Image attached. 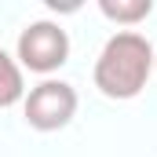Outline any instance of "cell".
Here are the masks:
<instances>
[{"mask_svg": "<svg viewBox=\"0 0 157 157\" xmlns=\"http://www.w3.org/2000/svg\"><path fill=\"white\" fill-rule=\"evenodd\" d=\"M26 99V80H22V66L0 48V106H15Z\"/></svg>", "mask_w": 157, "mask_h": 157, "instance_id": "obj_4", "label": "cell"}, {"mask_svg": "<svg viewBox=\"0 0 157 157\" xmlns=\"http://www.w3.org/2000/svg\"><path fill=\"white\" fill-rule=\"evenodd\" d=\"M99 11L117 26H135V22L150 18L154 0H99Z\"/></svg>", "mask_w": 157, "mask_h": 157, "instance_id": "obj_5", "label": "cell"}, {"mask_svg": "<svg viewBox=\"0 0 157 157\" xmlns=\"http://www.w3.org/2000/svg\"><path fill=\"white\" fill-rule=\"evenodd\" d=\"M154 70H157V51H154Z\"/></svg>", "mask_w": 157, "mask_h": 157, "instance_id": "obj_6", "label": "cell"}, {"mask_svg": "<svg viewBox=\"0 0 157 157\" xmlns=\"http://www.w3.org/2000/svg\"><path fill=\"white\" fill-rule=\"evenodd\" d=\"M22 113H26V124L37 132H59L77 113V91L66 80H40L22 99Z\"/></svg>", "mask_w": 157, "mask_h": 157, "instance_id": "obj_2", "label": "cell"}, {"mask_svg": "<svg viewBox=\"0 0 157 157\" xmlns=\"http://www.w3.org/2000/svg\"><path fill=\"white\" fill-rule=\"evenodd\" d=\"M70 59V37L59 22H29L18 33V62L33 73H55Z\"/></svg>", "mask_w": 157, "mask_h": 157, "instance_id": "obj_3", "label": "cell"}, {"mask_svg": "<svg viewBox=\"0 0 157 157\" xmlns=\"http://www.w3.org/2000/svg\"><path fill=\"white\" fill-rule=\"evenodd\" d=\"M154 73V48L135 29H121L95 59V88L106 99H135Z\"/></svg>", "mask_w": 157, "mask_h": 157, "instance_id": "obj_1", "label": "cell"}]
</instances>
